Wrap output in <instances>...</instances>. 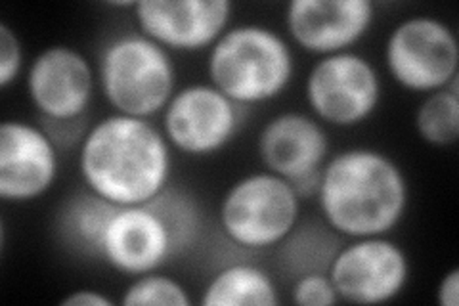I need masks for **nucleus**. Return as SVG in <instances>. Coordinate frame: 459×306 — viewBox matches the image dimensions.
Instances as JSON below:
<instances>
[{"label":"nucleus","mask_w":459,"mask_h":306,"mask_svg":"<svg viewBox=\"0 0 459 306\" xmlns=\"http://www.w3.org/2000/svg\"><path fill=\"white\" fill-rule=\"evenodd\" d=\"M172 153L152 119L109 113L86 130L77 148L79 174L84 189L111 205H142L170 188Z\"/></svg>","instance_id":"1"},{"label":"nucleus","mask_w":459,"mask_h":306,"mask_svg":"<svg viewBox=\"0 0 459 306\" xmlns=\"http://www.w3.org/2000/svg\"><path fill=\"white\" fill-rule=\"evenodd\" d=\"M316 201L341 240L391 236L406 218L410 182L389 153L358 145L327 159Z\"/></svg>","instance_id":"2"},{"label":"nucleus","mask_w":459,"mask_h":306,"mask_svg":"<svg viewBox=\"0 0 459 306\" xmlns=\"http://www.w3.org/2000/svg\"><path fill=\"white\" fill-rule=\"evenodd\" d=\"M201 234V213L195 201L175 188L150 203L115 207L109 214L98 260L125 275L161 270L186 253Z\"/></svg>","instance_id":"3"},{"label":"nucleus","mask_w":459,"mask_h":306,"mask_svg":"<svg viewBox=\"0 0 459 306\" xmlns=\"http://www.w3.org/2000/svg\"><path fill=\"white\" fill-rule=\"evenodd\" d=\"M295 69L290 40L263 23L230 25L207 54L209 83L246 109L278 100Z\"/></svg>","instance_id":"4"},{"label":"nucleus","mask_w":459,"mask_h":306,"mask_svg":"<svg viewBox=\"0 0 459 306\" xmlns=\"http://www.w3.org/2000/svg\"><path fill=\"white\" fill-rule=\"evenodd\" d=\"M96 79L111 113L138 119L161 115L178 89L175 57L138 29L104 42Z\"/></svg>","instance_id":"5"},{"label":"nucleus","mask_w":459,"mask_h":306,"mask_svg":"<svg viewBox=\"0 0 459 306\" xmlns=\"http://www.w3.org/2000/svg\"><path fill=\"white\" fill-rule=\"evenodd\" d=\"M303 199L291 182L268 170L249 172L224 192L219 226L224 238L243 251L276 249L300 224Z\"/></svg>","instance_id":"6"},{"label":"nucleus","mask_w":459,"mask_h":306,"mask_svg":"<svg viewBox=\"0 0 459 306\" xmlns=\"http://www.w3.org/2000/svg\"><path fill=\"white\" fill-rule=\"evenodd\" d=\"M305 100L308 113L324 127L356 128L381 106V73L354 50L318 57L305 79Z\"/></svg>","instance_id":"7"},{"label":"nucleus","mask_w":459,"mask_h":306,"mask_svg":"<svg viewBox=\"0 0 459 306\" xmlns=\"http://www.w3.org/2000/svg\"><path fill=\"white\" fill-rule=\"evenodd\" d=\"M383 60L400 89L427 96L459 79V40L446 22L411 16L391 29Z\"/></svg>","instance_id":"8"},{"label":"nucleus","mask_w":459,"mask_h":306,"mask_svg":"<svg viewBox=\"0 0 459 306\" xmlns=\"http://www.w3.org/2000/svg\"><path fill=\"white\" fill-rule=\"evenodd\" d=\"M247 109L207 83L178 86L161 113V130L170 148L194 159L224 152L241 133Z\"/></svg>","instance_id":"9"},{"label":"nucleus","mask_w":459,"mask_h":306,"mask_svg":"<svg viewBox=\"0 0 459 306\" xmlns=\"http://www.w3.org/2000/svg\"><path fill=\"white\" fill-rule=\"evenodd\" d=\"M327 274L341 302L385 304L406 291L411 262L391 236L358 238L341 243Z\"/></svg>","instance_id":"10"},{"label":"nucleus","mask_w":459,"mask_h":306,"mask_svg":"<svg viewBox=\"0 0 459 306\" xmlns=\"http://www.w3.org/2000/svg\"><path fill=\"white\" fill-rule=\"evenodd\" d=\"M96 89V67L79 48L69 45L40 50L25 71L27 98L40 123L86 121Z\"/></svg>","instance_id":"11"},{"label":"nucleus","mask_w":459,"mask_h":306,"mask_svg":"<svg viewBox=\"0 0 459 306\" xmlns=\"http://www.w3.org/2000/svg\"><path fill=\"white\" fill-rule=\"evenodd\" d=\"M62 150L42 125L6 119L0 125V199L33 203L60 179Z\"/></svg>","instance_id":"12"},{"label":"nucleus","mask_w":459,"mask_h":306,"mask_svg":"<svg viewBox=\"0 0 459 306\" xmlns=\"http://www.w3.org/2000/svg\"><path fill=\"white\" fill-rule=\"evenodd\" d=\"M228 0H138V31L170 54L209 52L232 22Z\"/></svg>","instance_id":"13"},{"label":"nucleus","mask_w":459,"mask_h":306,"mask_svg":"<svg viewBox=\"0 0 459 306\" xmlns=\"http://www.w3.org/2000/svg\"><path fill=\"white\" fill-rule=\"evenodd\" d=\"M376 18L371 0H293L283 13L293 45L318 57L354 50Z\"/></svg>","instance_id":"14"},{"label":"nucleus","mask_w":459,"mask_h":306,"mask_svg":"<svg viewBox=\"0 0 459 306\" xmlns=\"http://www.w3.org/2000/svg\"><path fill=\"white\" fill-rule=\"evenodd\" d=\"M325 127L305 111H281L256 136V153L264 170L297 184L320 174L332 157Z\"/></svg>","instance_id":"15"},{"label":"nucleus","mask_w":459,"mask_h":306,"mask_svg":"<svg viewBox=\"0 0 459 306\" xmlns=\"http://www.w3.org/2000/svg\"><path fill=\"white\" fill-rule=\"evenodd\" d=\"M199 302L204 306H278L272 274L253 262H230L211 275Z\"/></svg>","instance_id":"16"},{"label":"nucleus","mask_w":459,"mask_h":306,"mask_svg":"<svg viewBox=\"0 0 459 306\" xmlns=\"http://www.w3.org/2000/svg\"><path fill=\"white\" fill-rule=\"evenodd\" d=\"M115 205L82 189L81 194L69 197L60 211L62 240L81 255L98 258V247L104 228Z\"/></svg>","instance_id":"17"},{"label":"nucleus","mask_w":459,"mask_h":306,"mask_svg":"<svg viewBox=\"0 0 459 306\" xmlns=\"http://www.w3.org/2000/svg\"><path fill=\"white\" fill-rule=\"evenodd\" d=\"M341 247V238L325 224H299L280 245L281 268L291 275L327 272Z\"/></svg>","instance_id":"18"},{"label":"nucleus","mask_w":459,"mask_h":306,"mask_svg":"<svg viewBox=\"0 0 459 306\" xmlns=\"http://www.w3.org/2000/svg\"><path fill=\"white\" fill-rule=\"evenodd\" d=\"M413 127L418 136L433 148H450L459 140V79L421 100L413 115Z\"/></svg>","instance_id":"19"},{"label":"nucleus","mask_w":459,"mask_h":306,"mask_svg":"<svg viewBox=\"0 0 459 306\" xmlns=\"http://www.w3.org/2000/svg\"><path fill=\"white\" fill-rule=\"evenodd\" d=\"M119 302L125 306H192L194 299L178 280L155 270L133 278Z\"/></svg>","instance_id":"20"},{"label":"nucleus","mask_w":459,"mask_h":306,"mask_svg":"<svg viewBox=\"0 0 459 306\" xmlns=\"http://www.w3.org/2000/svg\"><path fill=\"white\" fill-rule=\"evenodd\" d=\"M291 301L299 306H333L341 302L327 272H308L295 278Z\"/></svg>","instance_id":"21"},{"label":"nucleus","mask_w":459,"mask_h":306,"mask_svg":"<svg viewBox=\"0 0 459 306\" xmlns=\"http://www.w3.org/2000/svg\"><path fill=\"white\" fill-rule=\"evenodd\" d=\"M25 50L20 35L8 23H0V89L6 91L22 75Z\"/></svg>","instance_id":"22"},{"label":"nucleus","mask_w":459,"mask_h":306,"mask_svg":"<svg viewBox=\"0 0 459 306\" xmlns=\"http://www.w3.org/2000/svg\"><path fill=\"white\" fill-rule=\"evenodd\" d=\"M437 302L438 306H459V268H452L440 278Z\"/></svg>","instance_id":"23"},{"label":"nucleus","mask_w":459,"mask_h":306,"mask_svg":"<svg viewBox=\"0 0 459 306\" xmlns=\"http://www.w3.org/2000/svg\"><path fill=\"white\" fill-rule=\"evenodd\" d=\"M64 306H113L115 301L94 289H77L62 301Z\"/></svg>","instance_id":"24"}]
</instances>
